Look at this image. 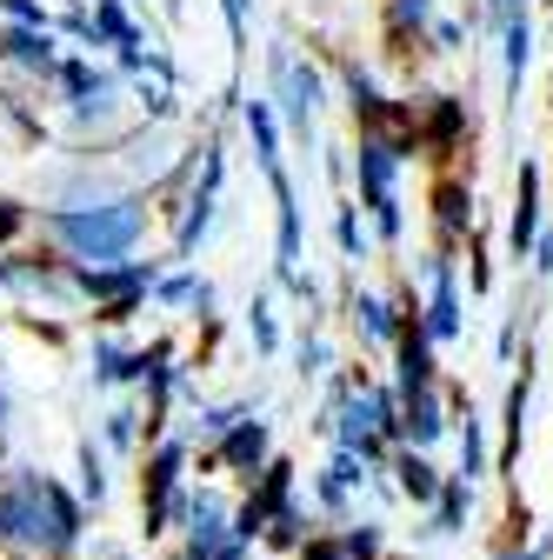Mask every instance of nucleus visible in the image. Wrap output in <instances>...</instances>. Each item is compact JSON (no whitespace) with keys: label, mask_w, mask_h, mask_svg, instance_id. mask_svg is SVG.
I'll return each instance as SVG.
<instances>
[{"label":"nucleus","mask_w":553,"mask_h":560,"mask_svg":"<svg viewBox=\"0 0 553 560\" xmlns=\"http://www.w3.org/2000/svg\"><path fill=\"white\" fill-rule=\"evenodd\" d=\"M413 154H421L413 127H407V133H361L354 148H348V174L361 180V200H354V207H367V234H374L380 247H400V234H407L400 167H407Z\"/></svg>","instance_id":"1"},{"label":"nucleus","mask_w":553,"mask_h":560,"mask_svg":"<svg viewBox=\"0 0 553 560\" xmlns=\"http://www.w3.org/2000/svg\"><path fill=\"white\" fill-rule=\"evenodd\" d=\"M47 228H54V241L67 254H74V267H114V260H127L141 247L148 207L127 200V194L120 200H81V207H54Z\"/></svg>","instance_id":"2"},{"label":"nucleus","mask_w":553,"mask_h":560,"mask_svg":"<svg viewBox=\"0 0 553 560\" xmlns=\"http://www.w3.org/2000/svg\"><path fill=\"white\" fill-rule=\"evenodd\" d=\"M0 534H8V540H27V547H74L81 508L67 501L54 480L21 474L8 494H0Z\"/></svg>","instance_id":"3"},{"label":"nucleus","mask_w":553,"mask_h":560,"mask_svg":"<svg viewBox=\"0 0 553 560\" xmlns=\"http://www.w3.org/2000/svg\"><path fill=\"white\" fill-rule=\"evenodd\" d=\"M267 81H273V94H267L273 120H287L301 140H314V120H320V107H327V81H320V67H314V60H301L294 47H273V54H267Z\"/></svg>","instance_id":"4"},{"label":"nucleus","mask_w":553,"mask_h":560,"mask_svg":"<svg viewBox=\"0 0 553 560\" xmlns=\"http://www.w3.org/2000/svg\"><path fill=\"white\" fill-rule=\"evenodd\" d=\"M221 180H227V140H221V133H207V148H200V180H193L187 214H180V228H174V254H180V260H193V247L207 241V228H214Z\"/></svg>","instance_id":"5"},{"label":"nucleus","mask_w":553,"mask_h":560,"mask_svg":"<svg viewBox=\"0 0 553 560\" xmlns=\"http://www.w3.org/2000/svg\"><path fill=\"white\" fill-rule=\"evenodd\" d=\"M413 140H421L427 161H454L467 140H473V101L467 94H427L421 107H413Z\"/></svg>","instance_id":"6"},{"label":"nucleus","mask_w":553,"mask_h":560,"mask_svg":"<svg viewBox=\"0 0 553 560\" xmlns=\"http://www.w3.org/2000/svg\"><path fill=\"white\" fill-rule=\"evenodd\" d=\"M421 273H427V301H421V334L440 347V340H460V327H467V301H460V273H454V254H427L421 260Z\"/></svg>","instance_id":"7"},{"label":"nucleus","mask_w":553,"mask_h":560,"mask_svg":"<svg viewBox=\"0 0 553 560\" xmlns=\"http://www.w3.org/2000/svg\"><path fill=\"white\" fill-rule=\"evenodd\" d=\"M540 228H546V167L527 154L514 167V207H507V254H514V267L533 254V234Z\"/></svg>","instance_id":"8"},{"label":"nucleus","mask_w":553,"mask_h":560,"mask_svg":"<svg viewBox=\"0 0 553 560\" xmlns=\"http://www.w3.org/2000/svg\"><path fill=\"white\" fill-rule=\"evenodd\" d=\"M427 200H434V247L440 254H460L467 234L480 228V214H473V180L467 174H440Z\"/></svg>","instance_id":"9"},{"label":"nucleus","mask_w":553,"mask_h":560,"mask_svg":"<svg viewBox=\"0 0 553 560\" xmlns=\"http://www.w3.org/2000/svg\"><path fill=\"white\" fill-rule=\"evenodd\" d=\"M454 428V407L447 387H421V394H400V447H434Z\"/></svg>","instance_id":"10"},{"label":"nucleus","mask_w":553,"mask_h":560,"mask_svg":"<svg viewBox=\"0 0 553 560\" xmlns=\"http://www.w3.org/2000/svg\"><path fill=\"white\" fill-rule=\"evenodd\" d=\"M494 40H501V88H507V114H520V81H527V67H533V14H514Z\"/></svg>","instance_id":"11"},{"label":"nucleus","mask_w":553,"mask_h":560,"mask_svg":"<svg viewBox=\"0 0 553 560\" xmlns=\"http://www.w3.org/2000/svg\"><path fill=\"white\" fill-rule=\"evenodd\" d=\"M533 354H520V381L507 387V407H501V467H520V441H527V407H533Z\"/></svg>","instance_id":"12"},{"label":"nucleus","mask_w":553,"mask_h":560,"mask_svg":"<svg viewBox=\"0 0 553 560\" xmlns=\"http://www.w3.org/2000/svg\"><path fill=\"white\" fill-rule=\"evenodd\" d=\"M440 21L434 0H387V47L407 60L413 47H427V27Z\"/></svg>","instance_id":"13"},{"label":"nucleus","mask_w":553,"mask_h":560,"mask_svg":"<svg viewBox=\"0 0 553 560\" xmlns=\"http://www.w3.org/2000/svg\"><path fill=\"white\" fill-rule=\"evenodd\" d=\"M447 407H460V467H454V480H467V487H473L480 474H487V460H494V454H487V420L473 413V400H467V394H447Z\"/></svg>","instance_id":"14"},{"label":"nucleus","mask_w":553,"mask_h":560,"mask_svg":"<svg viewBox=\"0 0 553 560\" xmlns=\"http://www.w3.org/2000/svg\"><path fill=\"white\" fill-rule=\"evenodd\" d=\"M348 314H354V327H361V340H367V347H393V340H400V301H387V294H367V288H354Z\"/></svg>","instance_id":"15"},{"label":"nucleus","mask_w":553,"mask_h":560,"mask_svg":"<svg viewBox=\"0 0 553 560\" xmlns=\"http://www.w3.org/2000/svg\"><path fill=\"white\" fill-rule=\"evenodd\" d=\"M440 480H447V474H440V467H434V460H427L421 447H400V454H393V487H400L407 501H421V508H434V494H440Z\"/></svg>","instance_id":"16"},{"label":"nucleus","mask_w":553,"mask_h":560,"mask_svg":"<svg viewBox=\"0 0 553 560\" xmlns=\"http://www.w3.org/2000/svg\"><path fill=\"white\" fill-rule=\"evenodd\" d=\"M221 460L227 467H267V420H234V428L221 434Z\"/></svg>","instance_id":"17"},{"label":"nucleus","mask_w":553,"mask_h":560,"mask_svg":"<svg viewBox=\"0 0 553 560\" xmlns=\"http://www.w3.org/2000/svg\"><path fill=\"white\" fill-rule=\"evenodd\" d=\"M187 527H193V547H221V540H227V508H221V494H193V501H187Z\"/></svg>","instance_id":"18"},{"label":"nucleus","mask_w":553,"mask_h":560,"mask_svg":"<svg viewBox=\"0 0 553 560\" xmlns=\"http://www.w3.org/2000/svg\"><path fill=\"white\" fill-rule=\"evenodd\" d=\"M361 480H367V460L340 447V454H333V467H327V480H320V508H340V501H348Z\"/></svg>","instance_id":"19"},{"label":"nucleus","mask_w":553,"mask_h":560,"mask_svg":"<svg viewBox=\"0 0 553 560\" xmlns=\"http://www.w3.org/2000/svg\"><path fill=\"white\" fill-rule=\"evenodd\" d=\"M467 508H473V487L447 474L440 494H434V534H460V527H467Z\"/></svg>","instance_id":"20"},{"label":"nucleus","mask_w":553,"mask_h":560,"mask_svg":"<svg viewBox=\"0 0 553 560\" xmlns=\"http://www.w3.org/2000/svg\"><path fill=\"white\" fill-rule=\"evenodd\" d=\"M333 241H340V254H348V260H367V221H361V207L354 200H340L333 207Z\"/></svg>","instance_id":"21"},{"label":"nucleus","mask_w":553,"mask_h":560,"mask_svg":"<svg viewBox=\"0 0 553 560\" xmlns=\"http://www.w3.org/2000/svg\"><path fill=\"white\" fill-rule=\"evenodd\" d=\"M487 254H494L487 228H473V234H467V288H473V294H494V260H487Z\"/></svg>","instance_id":"22"},{"label":"nucleus","mask_w":553,"mask_h":560,"mask_svg":"<svg viewBox=\"0 0 553 560\" xmlns=\"http://www.w3.org/2000/svg\"><path fill=\"white\" fill-rule=\"evenodd\" d=\"M8 54L21 67H54V34L47 27H21V34H8Z\"/></svg>","instance_id":"23"},{"label":"nucleus","mask_w":553,"mask_h":560,"mask_svg":"<svg viewBox=\"0 0 553 560\" xmlns=\"http://www.w3.org/2000/svg\"><path fill=\"white\" fill-rule=\"evenodd\" d=\"M247 334H254L260 354H281V327H273V307H267V301H254V307H247Z\"/></svg>","instance_id":"24"},{"label":"nucleus","mask_w":553,"mask_h":560,"mask_svg":"<svg viewBox=\"0 0 553 560\" xmlns=\"http://www.w3.org/2000/svg\"><path fill=\"white\" fill-rule=\"evenodd\" d=\"M427 47H434V54H467V21H447V14H440V21L427 27Z\"/></svg>","instance_id":"25"},{"label":"nucleus","mask_w":553,"mask_h":560,"mask_svg":"<svg viewBox=\"0 0 553 560\" xmlns=\"http://www.w3.org/2000/svg\"><path fill=\"white\" fill-rule=\"evenodd\" d=\"M340 553H348V560H374L380 553V527L367 521V527H348V534H340Z\"/></svg>","instance_id":"26"},{"label":"nucleus","mask_w":553,"mask_h":560,"mask_svg":"<svg viewBox=\"0 0 553 560\" xmlns=\"http://www.w3.org/2000/svg\"><path fill=\"white\" fill-rule=\"evenodd\" d=\"M193 288H200V273H187V267H180V273H167V280H154V294H161L167 307H180V301H193Z\"/></svg>","instance_id":"27"},{"label":"nucleus","mask_w":553,"mask_h":560,"mask_svg":"<svg viewBox=\"0 0 553 560\" xmlns=\"http://www.w3.org/2000/svg\"><path fill=\"white\" fill-rule=\"evenodd\" d=\"M81 474H87V480H81V487H87V501H107V467H101V454H94V441L81 447Z\"/></svg>","instance_id":"28"},{"label":"nucleus","mask_w":553,"mask_h":560,"mask_svg":"<svg viewBox=\"0 0 553 560\" xmlns=\"http://www.w3.org/2000/svg\"><path fill=\"white\" fill-rule=\"evenodd\" d=\"M527 267H533L540 280H553V221H546V228L533 234V254H527Z\"/></svg>","instance_id":"29"},{"label":"nucleus","mask_w":553,"mask_h":560,"mask_svg":"<svg viewBox=\"0 0 553 560\" xmlns=\"http://www.w3.org/2000/svg\"><path fill=\"white\" fill-rule=\"evenodd\" d=\"M294 361H301V374H320V368H327V340H320V334H301Z\"/></svg>","instance_id":"30"},{"label":"nucleus","mask_w":553,"mask_h":560,"mask_svg":"<svg viewBox=\"0 0 553 560\" xmlns=\"http://www.w3.org/2000/svg\"><path fill=\"white\" fill-rule=\"evenodd\" d=\"M221 14H227V40H234V54L247 47V0H221Z\"/></svg>","instance_id":"31"},{"label":"nucleus","mask_w":553,"mask_h":560,"mask_svg":"<svg viewBox=\"0 0 553 560\" xmlns=\"http://www.w3.org/2000/svg\"><path fill=\"white\" fill-rule=\"evenodd\" d=\"M494 560H553V540H514V547H501Z\"/></svg>","instance_id":"32"},{"label":"nucleus","mask_w":553,"mask_h":560,"mask_svg":"<svg viewBox=\"0 0 553 560\" xmlns=\"http://www.w3.org/2000/svg\"><path fill=\"white\" fill-rule=\"evenodd\" d=\"M0 8H8L21 27H47V8H40V0H0Z\"/></svg>","instance_id":"33"},{"label":"nucleus","mask_w":553,"mask_h":560,"mask_svg":"<svg viewBox=\"0 0 553 560\" xmlns=\"http://www.w3.org/2000/svg\"><path fill=\"white\" fill-rule=\"evenodd\" d=\"M133 420H141L133 407H114V413H107V441H114V447H120V441H133Z\"/></svg>","instance_id":"34"},{"label":"nucleus","mask_w":553,"mask_h":560,"mask_svg":"<svg viewBox=\"0 0 553 560\" xmlns=\"http://www.w3.org/2000/svg\"><path fill=\"white\" fill-rule=\"evenodd\" d=\"M301 560H348V553H340V540H307Z\"/></svg>","instance_id":"35"},{"label":"nucleus","mask_w":553,"mask_h":560,"mask_svg":"<svg viewBox=\"0 0 553 560\" xmlns=\"http://www.w3.org/2000/svg\"><path fill=\"white\" fill-rule=\"evenodd\" d=\"M327 180L348 187V148H327Z\"/></svg>","instance_id":"36"},{"label":"nucleus","mask_w":553,"mask_h":560,"mask_svg":"<svg viewBox=\"0 0 553 560\" xmlns=\"http://www.w3.org/2000/svg\"><path fill=\"white\" fill-rule=\"evenodd\" d=\"M21 221H27V207H14V200H0V241H8V234H14Z\"/></svg>","instance_id":"37"},{"label":"nucleus","mask_w":553,"mask_h":560,"mask_svg":"<svg viewBox=\"0 0 553 560\" xmlns=\"http://www.w3.org/2000/svg\"><path fill=\"white\" fill-rule=\"evenodd\" d=\"M514 340H520V307H514L507 327H501V361H514Z\"/></svg>","instance_id":"38"},{"label":"nucleus","mask_w":553,"mask_h":560,"mask_svg":"<svg viewBox=\"0 0 553 560\" xmlns=\"http://www.w3.org/2000/svg\"><path fill=\"white\" fill-rule=\"evenodd\" d=\"M460 14H467V34H480V0H460Z\"/></svg>","instance_id":"39"},{"label":"nucleus","mask_w":553,"mask_h":560,"mask_svg":"<svg viewBox=\"0 0 553 560\" xmlns=\"http://www.w3.org/2000/svg\"><path fill=\"white\" fill-rule=\"evenodd\" d=\"M0 413H8V400H0Z\"/></svg>","instance_id":"40"},{"label":"nucleus","mask_w":553,"mask_h":560,"mask_svg":"<svg viewBox=\"0 0 553 560\" xmlns=\"http://www.w3.org/2000/svg\"><path fill=\"white\" fill-rule=\"evenodd\" d=\"M546 8H553V0H546Z\"/></svg>","instance_id":"41"}]
</instances>
